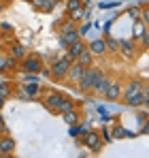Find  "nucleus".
<instances>
[{"instance_id": "nucleus-21", "label": "nucleus", "mask_w": 149, "mask_h": 158, "mask_svg": "<svg viewBox=\"0 0 149 158\" xmlns=\"http://www.w3.org/2000/svg\"><path fill=\"white\" fill-rule=\"evenodd\" d=\"M83 9V2L81 0H66V11L73 13V11H81Z\"/></svg>"}, {"instance_id": "nucleus-31", "label": "nucleus", "mask_w": 149, "mask_h": 158, "mask_svg": "<svg viewBox=\"0 0 149 158\" xmlns=\"http://www.w3.org/2000/svg\"><path fill=\"white\" fill-rule=\"evenodd\" d=\"M30 2H32V6H34V9H38V11H41V9L45 6V2H47V0H30Z\"/></svg>"}, {"instance_id": "nucleus-5", "label": "nucleus", "mask_w": 149, "mask_h": 158, "mask_svg": "<svg viewBox=\"0 0 149 158\" xmlns=\"http://www.w3.org/2000/svg\"><path fill=\"white\" fill-rule=\"evenodd\" d=\"M85 75V66L83 64H79L77 60H73V64H70V69H68V73H66V83H70V85H77L81 77Z\"/></svg>"}, {"instance_id": "nucleus-26", "label": "nucleus", "mask_w": 149, "mask_h": 158, "mask_svg": "<svg viewBox=\"0 0 149 158\" xmlns=\"http://www.w3.org/2000/svg\"><path fill=\"white\" fill-rule=\"evenodd\" d=\"M136 41H139V45H141V47H149V32L145 30V32H143Z\"/></svg>"}, {"instance_id": "nucleus-28", "label": "nucleus", "mask_w": 149, "mask_h": 158, "mask_svg": "<svg viewBox=\"0 0 149 158\" xmlns=\"http://www.w3.org/2000/svg\"><path fill=\"white\" fill-rule=\"evenodd\" d=\"M26 90H28V96H36L38 94V88H36V83H24Z\"/></svg>"}, {"instance_id": "nucleus-33", "label": "nucleus", "mask_w": 149, "mask_h": 158, "mask_svg": "<svg viewBox=\"0 0 149 158\" xmlns=\"http://www.w3.org/2000/svg\"><path fill=\"white\" fill-rule=\"evenodd\" d=\"M100 135H102V139H104V141H111V135H109V131H107V128H102V131H100Z\"/></svg>"}, {"instance_id": "nucleus-15", "label": "nucleus", "mask_w": 149, "mask_h": 158, "mask_svg": "<svg viewBox=\"0 0 149 158\" xmlns=\"http://www.w3.org/2000/svg\"><path fill=\"white\" fill-rule=\"evenodd\" d=\"M74 60H77L79 64H83V66L87 69V66H92V64H94V53H92L90 49H87V47H85V49L79 53V56H77Z\"/></svg>"}, {"instance_id": "nucleus-24", "label": "nucleus", "mask_w": 149, "mask_h": 158, "mask_svg": "<svg viewBox=\"0 0 149 158\" xmlns=\"http://www.w3.org/2000/svg\"><path fill=\"white\" fill-rule=\"evenodd\" d=\"M143 107L149 109V81H145V85H143Z\"/></svg>"}, {"instance_id": "nucleus-10", "label": "nucleus", "mask_w": 149, "mask_h": 158, "mask_svg": "<svg viewBox=\"0 0 149 158\" xmlns=\"http://www.w3.org/2000/svg\"><path fill=\"white\" fill-rule=\"evenodd\" d=\"M79 39H81V30L74 26V28H70V30H66V32L60 34V45L68 47V45H73L74 41H79Z\"/></svg>"}, {"instance_id": "nucleus-35", "label": "nucleus", "mask_w": 149, "mask_h": 158, "mask_svg": "<svg viewBox=\"0 0 149 158\" xmlns=\"http://www.w3.org/2000/svg\"><path fill=\"white\" fill-rule=\"evenodd\" d=\"M4 11V0H0V13Z\"/></svg>"}, {"instance_id": "nucleus-19", "label": "nucleus", "mask_w": 149, "mask_h": 158, "mask_svg": "<svg viewBox=\"0 0 149 158\" xmlns=\"http://www.w3.org/2000/svg\"><path fill=\"white\" fill-rule=\"evenodd\" d=\"M62 118H64V122H66L68 126H73V124H77V122H79V113H77V109L68 111V113H64Z\"/></svg>"}, {"instance_id": "nucleus-6", "label": "nucleus", "mask_w": 149, "mask_h": 158, "mask_svg": "<svg viewBox=\"0 0 149 158\" xmlns=\"http://www.w3.org/2000/svg\"><path fill=\"white\" fill-rule=\"evenodd\" d=\"M122 90H124V85H122V81L119 79H111L109 81V85H107V90H104V98H109V101H119L122 98Z\"/></svg>"}, {"instance_id": "nucleus-29", "label": "nucleus", "mask_w": 149, "mask_h": 158, "mask_svg": "<svg viewBox=\"0 0 149 158\" xmlns=\"http://www.w3.org/2000/svg\"><path fill=\"white\" fill-rule=\"evenodd\" d=\"M55 4H58V0H47V2H45V6H43L41 11H45V13H49V11H53V6H55Z\"/></svg>"}, {"instance_id": "nucleus-30", "label": "nucleus", "mask_w": 149, "mask_h": 158, "mask_svg": "<svg viewBox=\"0 0 149 158\" xmlns=\"http://www.w3.org/2000/svg\"><path fill=\"white\" fill-rule=\"evenodd\" d=\"M130 17H132V19H139V17H141V9H139V6H132V9H130Z\"/></svg>"}, {"instance_id": "nucleus-27", "label": "nucleus", "mask_w": 149, "mask_h": 158, "mask_svg": "<svg viewBox=\"0 0 149 158\" xmlns=\"http://www.w3.org/2000/svg\"><path fill=\"white\" fill-rule=\"evenodd\" d=\"M15 94H17V98H22V101H28V98H30V96H28V90H26V85H19Z\"/></svg>"}, {"instance_id": "nucleus-18", "label": "nucleus", "mask_w": 149, "mask_h": 158, "mask_svg": "<svg viewBox=\"0 0 149 158\" xmlns=\"http://www.w3.org/2000/svg\"><path fill=\"white\" fill-rule=\"evenodd\" d=\"M111 79L113 77H109V75H104V77L100 79L98 83H96V85H94V88H92V92H96V94H100V96H102V94H104V90H107V85H109V81H111Z\"/></svg>"}, {"instance_id": "nucleus-14", "label": "nucleus", "mask_w": 149, "mask_h": 158, "mask_svg": "<svg viewBox=\"0 0 149 158\" xmlns=\"http://www.w3.org/2000/svg\"><path fill=\"white\" fill-rule=\"evenodd\" d=\"M73 109H77V103H74L73 98L64 96V98H62V103H60V105H58V109H55V113L64 115V113H68V111H73Z\"/></svg>"}, {"instance_id": "nucleus-7", "label": "nucleus", "mask_w": 149, "mask_h": 158, "mask_svg": "<svg viewBox=\"0 0 149 158\" xmlns=\"http://www.w3.org/2000/svg\"><path fill=\"white\" fill-rule=\"evenodd\" d=\"M43 98H45V107H47L49 111H55L58 105L62 103L64 94H62L60 90H45V92H43Z\"/></svg>"}, {"instance_id": "nucleus-4", "label": "nucleus", "mask_w": 149, "mask_h": 158, "mask_svg": "<svg viewBox=\"0 0 149 158\" xmlns=\"http://www.w3.org/2000/svg\"><path fill=\"white\" fill-rule=\"evenodd\" d=\"M70 64H73V60L68 58V53H64V56H55L53 62L49 64L51 79H55V81L64 79V77H66V73H68V69H70Z\"/></svg>"}, {"instance_id": "nucleus-32", "label": "nucleus", "mask_w": 149, "mask_h": 158, "mask_svg": "<svg viewBox=\"0 0 149 158\" xmlns=\"http://www.w3.org/2000/svg\"><path fill=\"white\" fill-rule=\"evenodd\" d=\"M9 132V128H6V122H4V118L0 115V135H6Z\"/></svg>"}, {"instance_id": "nucleus-23", "label": "nucleus", "mask_w": 149, "mask_h": 158, "mask_svg": "<svg viewBox=\"0 0 149 158\" xmlns=\"http://www.w3.org/2000/svg\"><path fill=\"white\" fill-rule=\"evenodd\" d=\"M0 96H2L4 101H6V98L11 96V85H9L6 81H2V83H0Z\"/></svg>"}, {"instance_id": "nucleus-36", "label": "nucleus", "mask_w": 149, "mask_h": 158, "mask_svg": "<svg viewBox=\"0 0 149 158\" xmlns=\"http://www.w3.org/2000/svg\"><path fill=\"white\" fill-rule=\"evenodd\" d=\"M2 107H4V98L0 96V109H2Z\"/></svg>"}, {"instance_id": "nucleus-1", "label": "nucleus", "mask_w": 149, "mask_h": 158, "mask_svg": "<svg viewBox=\"0 0 149 158\" xmlns=\"http://www.w3.org/2000/svg\"><path fill=\"white\" fill-rule=\"evenodd\" d=\"M143 79H130L122 90V101L126 107H143Z\"/></svg>"}, {"instance_id": "nucleus-16", "label": "nucleus", "mask_w": 149, "mask_h": 158, "mask_svg": "<svg viewBox=\"0 0 149 158\" xmlns=\"http://www.w3.org/2000/svg\"><path fill=\"white\" fill-rule=\"evenodd\" d=\"M85 47H87V45H85V43H83V41L79 39V41H74L73 45H68V52H66V53H68V58H70V60H74V58H77L79 53L85 49Z\"/></svg>"}, {"instance_id": "nucleus-13", "label": "nucleus", "mask_w": 149, "mask_h": 158, "mask_svg": "<svg viewBox=\"0 0 149 158\" xmlns=\"http://www.w3.org/2000/svg\"><path fill=\"white\" fill-rule=\"evenodd\" d=\"M87 49L94 53V58H100L107 53V43H104V39H94L92 43H87Z\"/></svg>"}, {"instance_id": "nucleus-25", "label": "nucleus", "mask_w": 149, "mask_h": 158, "mask_svg": "<svg viewBox=\"0 0 149 158\" xmlns=\"http://www.w3.org/2000/svg\"><path fill=\"white\" fill-rule=\"evenodd\" d=\"M139 19H141V22H143L145 26H149V4L141 9V17H139Z\"/></svg>"}, {"instance_id": "nucleus-11", "label": "nucleus", "mask_w": 149, "mask_h": 158, "mask_svg": "<svg viewBox=\"0 0 149 158\" xmlns=\"http://www.w3.org/2000/svg\"><path fill=\"white\" fill-rule=\"evenodd\" d=\"M117 52L122 53L126 60H134L136 58V43L134 41H119V49Z\"/></svg>"}, {"instance_id": "nucleus-22", "label": "nucleus", "mask_w": 149, "mask_h": 158, "mask_svg": "<svg viewBox=\"0 0 149 158\" xmlns=\"http://www.w3.org/2000/svg\"><path fill=\"white\" fill-rule=\"evenodd\" d=\"M85 132H87V126H83V124H81V126H70V135H73V137H83V135H85Z\"/></svg>"}, {"instance_id": "nucleus-38", "label": "nucleus", "mask_w": 149, "mask_h": 158, "mask_svg": "<svg viewBox=\"0 0 149 158\" xmlns=\"http://www.w3.org/2000/svg\"><path fill=\"white\" fill-rule=\"evenodd\" d=\"M0 156H2V152H0Z\"/></svg>"}, {"instance_id": "nucleus-34", "label": "nucleus", "mask_w": 149, "mask_h": 158, "mask_svg": "<svg viewBox=\"0 0 149 158\" xmlns=\"http://www.w3.org/2000/svg\"><path fill=\"white\" fill-rule=\"evenodd\" d=\"M141 132H145V135H149V122L145 124V126H143V131H141Z\"/></svg>"}, {"instance_id": "nucleus-2", "label": "nucleus", "mask_w": 149, "mask_h": 158, "mask_svg": "<svg viewBox=\"0 0 149 158\" xmlns=\"http://www.w3.org/2000/svg\"><path fill=\"white\" fill-rule=\"evenodd\" d=\"M104 75H107V73H104L102 69H98V66H94V64L87 66V69H85V75L77 83V90H79V92H92V88H94Z\"/></svg>"}, {"instance_id": "nucleus-20", "label": "nucleus", "mask_w": 149, "mask_h": 158, "mask_svg": "<svg viewBox=\"0 0 149 158\" xmlns=\"http://www.w3.org/2000/svg\"><path fill=\"white\" fill-rule=\"evenodd\" d=\"M104 43H107V53H117V49H119L117 39H104Z\"/></svg>"}, {"instance_id": "nucleus-12", "label": "nucleus", "mask_w": 149, "mask_h": 158, "mask_svg": "<svg viewBox=\"0 0 149 158\" xmlns=\"http://www.w3.org/2000/svg\"><path fill=\"white\" fill-rule=\"evenodd\" d=\"M0 152H2V156H11L15 152V141H13V137L9 132L0 135Z\"/></svg>"}, {"instance_id": "nucleus-8", "label": "nucleus", "mask_w": 149, "mask_h": 158, "mask_svg": "<svg viewBox=\"0 0 149 158\" xmlns=\"http://www.w3.org/2000/svg\"><path fill=\"white\" fill-rule=\"evenodd\" d=\"M17 62H19V60H15L9 52H0V73H11V71H15V69H17Z\"/></svg>"}, {"instance_id": "nucleus-9", "label": "nucleus", "mask_w": 149, "mask_h": 158, "mask_svg": "<svg viewBox=\"0 0 149 158\" xmlns=\"http://www.w3.org/2000/svg\"><path fill=\"white\" fill-rule=\"evenodd\" d=\"M83 143L90 148V150H94V152H98L100 148H102V139H100V132L96 131H87L83 135Z\"/></svg>"}, {"instance_id": "nucleus-17", "label": "nucleus", "mask_w": 149, "mask_h": 158, "mask_svg": "<svg viewBox=\"0 0 149 158\" xmlns=\"http://www.w3.org/2000/svg\"><path fill=\"white\" fill-rule=\"evenodd\" d=\"M9 53H11L15 60H22V58H24L28 52H26L24 45H19V43H13V45H11V49H9Z\"/></svg>"}, {"instance_id": "nucleus-37", "label": "nucleus", "mask_w": 149, "mask_h": 158, "mask_svg": "<svg viewBox=\"0 0 149 158\" xmlns=\"http://www.w3.org/2000/svg\"><path fill=\"white\" fill-rule=\"evenodd\" d=\"M0 30H2V24H0Z\"/></svg>"}, {"instance_id": "nucleus-3", "label": "nucleus", "mask_w": 149, "mask_h": 158, "mask_svg": "<svg viewBox=\"0 0 149 158\" xmlns=\"http://www.w3.org/2000/svg\"><path fill=\"white\" fill-rule=\"evenodd\" d=\"M17 69H19L22 73L38 75L41 69H43V56H38V53H26L24 58L17 62Z\"/></svg>"}]
</instances>
